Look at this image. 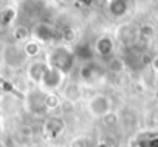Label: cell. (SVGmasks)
Segmentation results:
<instances>
[{
  "instance_id": "obj_11",
  "label": "cell",
  "mask_w": 158,
  "mask_h": 147,
  "mask_svg": "<svg viewBox=\"0 0 158 147\" xmlns=\"http://www.w3.org/2000/svg\"><path fill=\"white\" fill-rule=\"evenodd\" d=\"M23 51H25L27 57L37 56V53H39V45H37L36 42H30V43H27V45L23 47Z\"/></svg>"
},
{
  "instance_id": "obj_7",
  "label": "cell",
  "mask_w": 158,
  "mask_h": 147,
  "mask_svg": "<svg viewBox=\"0 0 158 147\" xmlns=\"http://www.w3.org/2000/svg\"><path fill=\"white\" fill-rule=\"evenodd\" d=\"M47 68H48V65H47L45 62H34V63H31V67H30V70H28L31 79L36 81V82H42Z\"/></svg>"
},
{
  "instance_id": "obj_10",
  "label": "cell",
  "mask_w": 158,
  "mask_h": 147,
  "mask_svg": "<svg viewBox=\"0 0 158 147\" xmlns=\"http://www.w3.org/2000/svg\"><path fill=\"white\" fill-rule=\"evenodd\" d=\"M73 54H74V57H79V59H92V56H93L92 50H90L85 43L77 45V47L73 50Z\"/></svg>"
},
{
  "instance_id": "obj_1",
  "label": "cell",
  "mask_w": 158,
  "mask_h": 147,
  "mask_svg": "<svg viewBox=\"0 0 158 147\" xmlns=\"http://www.w3.org/2000/svg\"><path fill=\"white\" fill-rule=\"evenodd\" d=\"M48 62H50L48 67L57 70L62 75H67L74 67V54L71 50H68L65 47H57L51 51Z\"/></svg>"
},
{
  "instance_id": "obj_16",
  "label": "cell",
  "mask_w": 158,
  "mask_h": 147,
  "mask_svg": "<svg viewBox=\"0 0 158 147\" xmlns=\"http://www.w3.org/2000/svg\"><path fill=\"white\" fill-rule=\"evenodd\" d=\"M0 95H2V88H0Z\"/></svg>"
},
{
  "instance_id": "obj_6",
  "label": "cell",
  "mask_w": 158,
  "mask_h": 147,
  "mask_svg": "<svg viewBox=\"0 0 158 147\" xmlns=\"http://www.w3.org/2000/svg\"><path fill=\"white\" fill-rule=\"evenodd\" d=\"M64 121L62 119H59V118H50L47 122H45V132H47V135H50V136H57V135H60L62 132H64Z\"/></svg>"
},
{
  "instance_id": "obj_8",
  "label": "cell",
  "mask_w": 158,
  "mask_h": 147,
  "mask_svg": "<svg viewBox=\"0 0 158 147\" xmlns=\"http://www.w3.org/2000/svg\"><path fill=\"white\" fill-rule=\"evenodd\" d=\"M96 51H98V54L99 56H102V57H107V56H110L112 54V51H113V42H112V39L110 37H101V39H98V42H96Z\"/></svg>"
},
{
  "instance_id": "obj_4",
  "label": "cell",
  "mask_w": 158,
  "mask_h": 147,
  "mask_svg": "<svg viewBox=\"0 0 158 147\" xmlns=\"http://www.w3.org/2000/svg\"><path fill=\"white\" fill-rule=\"evenodd\" d=\"M62 81H64V75H62V73H59L57 70H54V68H51V67H48L47 71H45V75H44L42 84H44L47 88L53 90V88H57V87L62 84Z\"/></svg>"
},
{
  "instance_id": "obj_14",
  "label": "cell",
  "mask_w": 158,
  "mask_h": 147,
  "mask_svg": "<svg viewBox=\"0 0 158 147\" xmlns=\"http://www.w3.org/2000/svg\"><path fill=\"white\" fill-rule=\"evenodd\" d=\"M27 36H28V30H27V28H23V27L16 28V31H14V37H16L17 40H23V39H27Z\"/></svg>"
},
{
  "instance_id": "obj_15",
  "label": "cell",
  "mask_w": 158,
  "mask_h": 147,
  "mask_svg": "<svg viewBox=\"0 0 158 147\" xmlns=\"http://www.w3.org/2000/svg\"><path fill=\"white\" fill-rule=\"evenodd\" d=\"M109 68L112 71H121L123 70V60L121 59H112L109 63Z\"/></svg>"
},
{
  "instance_id": "obj_3",
  "label": "cell",
  "mask_w": 158,
  "mask_h": 147,
  "mask_svg": "<svg viewBox=\"0 0 158 147\" xmlns=\"http://www.w3.org/2000/svg\"><path fill=\"white\" fill-rule=\"evenodd\" d=\"M89 110H90L95 116L106 118V115L110 112V102H109V99H107L104 95H96L95 98L90 99Z\"/></svg>"
},
{
  "instance_id": "obj_5",
  "label": "cell",
  "mask_w": 158,
  "mask_h": 147,
  "mask_svg": "<svg viewBox=\"0 0 158 147\" xmlns=\"http://www.w3.org/2000/svg\"><path fill=\"white\" fill-rule=\"evenodd\" d=\"M33 34H34V37H36L37 40H40V42H48V40H51V39L54 37V30H53V27H51L50 23L39 22V23L34 27Z\"/></svg>"
},
{
  "instance_id": "obj_2",
  "label": "cell",
  "mask_w": 158,
  "mask_h": 147,
  "mask_svg": "<svg viewBox=\"0 0 158 147\" xmlns=\"http://www.w3.org/2000/svg\"><path fill=\"white\" fill-rule=\"evenodd\" d=\"M3 59H5V62H6L10 67L19 68V67H22V65L25 63L27 54H25L23 48H19V47H16V45H8V47L5 48V51H3Z\"/></svg>"
},
{
  "instance_id": "obj_13",
  "label": "cell",
  "mask_w": 158,
  "mask_h": 147,
  "mask_svg": "<svg viewBox=\"0 0 158 147\" xmlns=\"http://www.w3.org/2000/svg\"><path fill=\"white\" fill-rule=\"evenodd\" d=\"M44 104L47 108H56L57 104H59V98L54 96V95H48L45 99H44Z\"/></svg>"
},
{
  "instance_id": "obj_12",
  "label": "cell",
  "mask_w": 158,
  "mask_h": 147,
  "mask_svg": "<svg viewBox=\"0 0 158 147\" xmlns=\"http://www.w3.org/2000/svg\"><path fill=\"white\" fill-rule=\"evenodd\" d=\"M13 17H14L13 10H5V11L0 13V23H2V25H8L10 20H13Z\"/></svg>"
},
{
  "instance_id": "obj_9",
  "label": "cell",
  "mask_w": 158,
  "mask_h": 147,
  "mask_svg": "<svg viewBox=\"0 0 158 147\" xmlns=\"http://www.w3.org/2000/svg\"><path fill=\"white\" fill-rule=\"evenodd\" d=\"M109 11H110L113 16L119 17V16H123V14L127 11V3L123 2V0H113V2L109 3Z\"/></svg>"
}]
</instances>
